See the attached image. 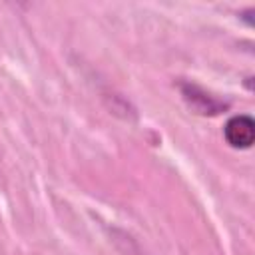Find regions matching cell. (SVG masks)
<instances>
[{
	"label": "cell",
	"instance_id": "obj_1",
	"mask_svg": "<svg viewBox=\"0 0 255 255\" xmlns=\"http://www.w3.org/2000/svg\"><path fill=\"white\" fill-rule=\"evenodd\" d=\"M225 141L235 149H249L255 141V122L247 114L231 116L223 128Z\"/></svg>",
	"mask_w": 255,
	"mask_h": 255
},
{
	"label": "cell",
	"instance_id": "obj_2",
	"mask_svg": "<svg viewBox=\"0 0 255 255\" xmlns=\"http://www.w3.org/2000/svg\"><path fill=\"white\" fill-rule=\"evenodd\" d=\"M181 94H183V100L187 102L189 108H193L197 114H203V116H213V114H219L221 110L227 108V104L215 100L213 96H209L207 92H203L199 86L195 84H181Z\"/></svg>",
	"mask_w": 255,
	"mask_h": 255
}]
</instances>
